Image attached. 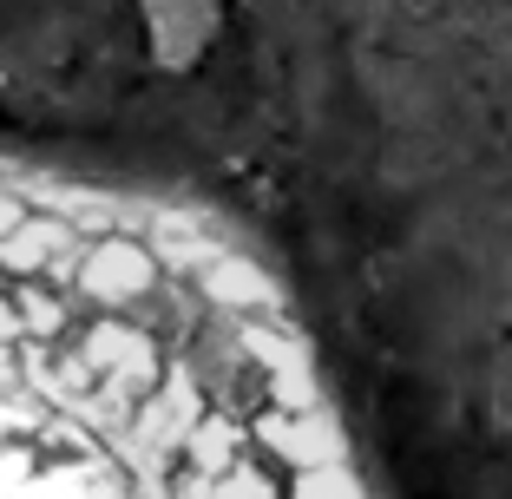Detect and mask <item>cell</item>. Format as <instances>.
Returning <instances> with one entry per match:
<instances>
[{
  "mask_svg": "<svg viewBox=\"0 0 512 499\" xmlns=\"http://www.w3.org/2000/svg\"><path fill=\"white\" fill-rule=\"evenodd\" d=\"M0 499H375L276 283L165 197L0 158Z\"/></svg>",
  "mask_w": 512,
  "mask_h": 499,
  "instance_id": "obj_1",
  "label": "cell"
}]
</instances>
